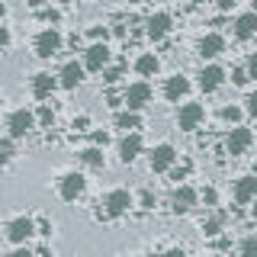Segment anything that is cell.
<instances>
[{
    "label": "cell",
    "instance_id": "obj_9",
    "mask_svg": "<svg viewBox=\"0 0 257 257\" xmlns=\"http://www.w3.org/2000/svg\"><path fill=\"white\" fill-rule=\"evenodd\" d=\"M109 64V45L106 42H93L84 52V68L87 71H103Z\"/></svg>",
    "mask_w": 257,
    "mask_h": 257
},
{
    "label": "cell",
    "instance_id": "obj_48",
    "mask_svg": "<svg viewBox=\"0 0 257 257\" xmlns=\"http://www.w3.org/2000/svg\"><path fill=\"white\" fill-rule=\"evenodd\" d=\"M251 4H254V7H257V0H251Z\"/></svg>",
    "mask_w": 257,
    "mask_h": 257
},
{
    "label": "cell",
    "instance_id": "obj_31",
    "mask_svg": "<svg viewBox=\"0 0 257 257\" xmlns=\"http://www.w3.org/2000/svg\"><path fill=\"white\" fill-rule=\"evenodd\" d=\"M119 77H122V68H109V71H103V80H106V84H116Z\"/></svg>",
    "mask_w": 257,
    "mask_h": 257
},
{
    "label": "cell",
    "instance_id": "obj_11",
    "mask_svg": "<svg viewBox=\"0 0 257 257\" xmlns=\"http://www.w3.org/2000/svg\"><path fill=\"white\" fill-rule=\"evenodd\" d=\"M222 84H225V71L219 64H206V68L199 71V87H203V93H215Z\"/></svg>",
    "mask_w": 257,
    "mask_h": 257
},
{
    "label": "cell",
    "instance_id": "obj_7",
    "mask_svg": "<svg viewBox=\"0 0 257 257\" xmlns=\"http://www.w3.org/2000/svg\"><path fill=\"white\" fill-rule=\"evenodd\" d=\"M32 235H36V222L26 219V215H20V219H13L7 225V238H10L13 244H26Z\"/></svg>",
    "mask_w": 257,
    "mask_h": 257
},
{
    "label": "cell",
    "instance_id": "obj_38",
    "mask_svg": "<svg viewBox=\"0 0 257 257\" xmlns=\"http://www.w3.org/2000/svg\"><path fill=\"white\" fill-rule=\"evenodd\" d=\"M215 4H219V10H231V7H238L241 0H215Z\"/></svg>",
    "mask_w": 257,
    "mask_h": 257
},
{
    "label": "cell",
    "instance_id": "obj_8",
    "mask_svg": "<svg viewBox=\"0 0 257 257\" xmlns=\"http://www.w3.org/2000/svg\"><path fill=\"white\" fill-rule=\"evenodd\" d=\"M122 103H125L128 109H135V112H139L142 106H148V103H151V87L145 84V80L132 84V87H128V90L122 93Z\"/></svg>",
    "mask_w": 257,
    "mask_h": 257
},
{
    "label": "cell",
    "instance_id": "obj_17",
    "mask_svg": "<svg viewBox=\"0 0 257 257\" xmlns=\"http://www.w3.org/2000/svg\"><path fill=\"white\" fill-rule=\"evenodd\" d=\"M187 93H190V80L183 77V74H174V77H167V84H164V96H167L171 103L183 100Z\"/></svg>",
    "mask_w": 257,
    "mask_h": 257
},
{
    "label": "cell",
    "instance_id": "obj_40",
    "mask_svg": "<svg viewBox=\"0 0 257 257\" xmlns=\"http://www.w3.org/2000/svg\"><path fill=\"white\" fill-rule=\"evenodd\" d=\"M203 199H206V206H215V199H219V196H215V190H206Z\"/></svg>",
    "mask_w": 257,
    "mask_h": 257
},
{
    "label": "cell",
    "instance_id": "obj_26",
    "mask_svg": "<svg viewBox=\"0 0 257 257\" xmlns=\"http://www.w3.org/2000/svg\"><path fill=\"white\" fill-rule=\"evenodd\" d=\"M241 257H257V235H247L241 241Z\"/></svg>",
    "mask_w": 257,
    "mask_h": 257
},
{
    "label": "cell",
    "instance_id": "obj_30",
    "mask_svg": "<svg viewBox=\"0 0 257 257\" xmlns=\"http://www.w3.org/2000/svg\"><path fill=\"white\" fill-rule=\"evenodd\" d=\"M90 39H93V42H106V39H109V29L106 26H93L90 29Z\"/></svg>",
    "mask_w": 257,
    "mask_h": 257
},
{
    "label": "cell",
    "instance_id": "obj_10",
    "mask_svg": "<svg viewBox=\"0 0 257 257\" xmlns=\"http://www.w3.org/2000/svg\"><path fill=\"white\" fill-rule=\"evenodd\" d=\"M174 161H177L174 145H158V148L151 151V171L164 174V171H171V167H174Z\"/></svg>",
    "mask_w": 257,
    "mask_h": 257
},
{
    "label": "cell",
    "instance_id": "obj_5",
    "mask_svg": "<svg viewBox=\"0 0 257 257\" xmlns=\"http://www.w3.org/2000/svg\"><path fill=\"white\" fill-rule=\"evenodd\" d=\"M203 119H206V109L199 106V103H187V106H180V112H177V125H180V132H196Z\"/></svg>",
    "mask_w": 257,
    "mask_h": 257
},
{
    "label": "cell",
    "instance_id": "obj_20",
    "mask_svg": "<svg viewBox=\"0 0 257 257\" xmlns=\"http://www.w3.org/2000/svg\"><path fill=\"white\" fill-rule=\"evenodd\" d=\"M235 36L244 42V39H251L257 36V13H241L238 20H235Z\"/></svg>",
    "mask_w": 257,
    "mask_h": 257
},
{
    "label": "cell",
    "instance_id": "obj_45",
    "mask_svg": "<svg viewBox=\"0 0 257 257\" xmlns=\"http://www.w3.org/2000/svg\"><path fill=\"white\" fill-rule=\"evenodd\" d=\"M26 4H29V7H42L45 0H26Z\"/></svg>",
    "mask_w": 257,
    "mask_h": 257
},
{
    "label": "cell",
    "instance_id": "obj_35",
    "mask_svg": "<svg viewBox=\"0 0 257 257\" xmlns=\"http://www.w3.org/2000/svg\"><path fill=\"white\" fill-rule=\"evenodd\" d=\"M36 231H39V235H45V238H48V235H52V225H48V222L42 219V222H36Z\"/></svg>",
    "mask_w": 257,
    "mask_h": 257
},
{
    "label": "cell",
    "instance_id": "obj_15",
    "mask_svg": "<svg viewBox=\"0 0 257 257\" xmlns=\"http://www.w3.org/2000/svg\"><path fill=\"white\" fill-rule=\"evenodd\" d=\"M199 55H203V58L209 61V58H219V55L225 52V39L219 36V32H209V36H203L199 39Z\"/></svg>",
    "mask_w": 257,
    "mask_h": 257
},
{
    "label": "cell",
    "instance_id": "obj_39",
    "mask_svg": "<svg viewBox=\"0 0 257 257\" xmlns=\"http://www.w3.org/2000/svg\"><path fill=\"white\" fill-rule=\"evenodd\" d=\"M106 142H109L106 132H93V145H106Z\"/></svg>",
    "mask_w": 257,
    "mask_h": 257
},
{
    "label": "cell",
    "instance_id": "obj_24",
    "mask_svg": "<svg viewBox=\"0 0 257 257\" xmlns=\"http://www.w3.org/2000/svg\"><path fill=\"white\" fill-rule=\"evenodd\" d=\"M222 225H225V215L219 212V215H212V219H209V222H203V231H206L209 238H215V235H219V231H222Z\"/></svg>",
    "mask_w": 257,
    "mask_h": 257
},
{
    "label": "cell",
    "instance_id": "obj_18",
    "mask_svg": "<svg viewBox=\"0 0 257 257\" xmlns=\"http://www.w3.org/2000/svg\"><path fill=\"white\" fill-rule=\"evenodd\" d=\"M167 32H171V16H167V13L148 16V39H151V42H161Z\"/></svg>",
    "mask_w": 257,
    "mask_h": 257
},
{
    "label": "cell",
    "instance_id": "obj_50",
    "mask_svg": "<svg viewBox=\"0 0 257 257\" xmlns=\"http://www.w3.org/2000/svg\"><path fill=\"white\" fill-rule=\"evenodd\" d=\"M254 174H257V167H254Z\"/></svg>",
    "mask_w": 257,
    "mask_h": 257
},
{
    "label": "cell",
    "instance_id": "obj_28",
    "mask_svg": "<svg viewBox=\"0 0 257 257\" xmlns=\"http://www.w3.org/2000/svg\"><path fill=\"white\" fill-rule=\"evenodd\" d=\"M231 84H235V87H244L247 84V68H235V71H231Z\"/></svg>",
    "mask_w": 257,
    "mask_h": 257
},
{
    "label": "cell",
    "instance_id": "obj_42",
    "mask_svg": "<svg viewBox=\"0 0 257 257\" xmlns=\"http://www.w3.org/2000/svg\"><path fill=\"white\" fill-rule=\"evenodd\" d=\"M42 20H45V23H58V13H55V10H45Z\"/></svg>",
    "mask_w": 257,
    "mask_h": 257
},
{
    "label": "cell",
    "instance_id": "obj_33",
    "mask_svg": "<svg viewBox=\"0 0 257 257\" xmlns=\"http://www.w3.org/2000/svg\"><path fill=\"white\" fill-rule=\"evenodd\" d=\"M142 209H155V193H151V190L142 193Z\"/></svg>",
    "mask_w": 257,
    "mask_h": 257
},
{
    "label": "cell",
    "instance_id": "obj_37",
    "mask_svg": "<svg viewBox=\"0 0 257 257\" xmlns=\"http://www.w3.org/2000/svg\"><path fill=\"white\" fill-rule=\"evenodd\" d=\"M247 112H251V116H257V90L247 96Z\"/></svg>",
    "mask_w": 257,
    "mask_h": 257
},
{
    "label": "cell",
    "instance_id": "obj_22",
    "mask_svg": "<svg viewBox=\"0 0 257 257\" xmlns=\"http://www.w3.org/2000/svg\"><path fill=\"white\" fill-rule=\"evenodd\" d=\"M139 125H142V119H139V112H135V109H125V112H119V116H116V128L132 132V128H139Z\"/></svg>",
    "mask_w": 257,
    "mask_h": 257
},
{
    "label": "cell",
    "instance_id": "obj_16",
    "mask_svg": "<svg viewBox=\"0 0 257 257\" xmlns=\"http://www.w3.org/2000/svg\"><path fill=\"white\" fill-rule=\"evenodd\" d=\"M139 155H142V135L139 132H128L125 139L119 142V158H122V164H132Z\"/></svg>",
    "mask_w": 257,
    "mask_h": 257
},
{
    "label": "cell",
    "instance_id": "obj_4",
    "mask_svg": "<svg viewBox=\"0 0 257 257\" xmlns=\"http://www.w3.org/2000/svg\"><path fill=\"white\" fill-rule=\"evenodd\" d=\"M61 52V32L58 29H42L36 36V55L39 58H52Z\"/></svg>",
    "mask_w": 257,
    "mask_h": 257
},
{
    "label": "cell",
    "instance_id": "obj_19",
    "mask_svg": "<svg viewBox=\"0 0 257 257\" xmlns=\"http://www.w3.org/2000/svg\"><path fill=\"white\" fill-rule=\"evenodd\" d=\"M55 87H58V77L45 74V71L32 77V96H36V100H45V96H52V93H55Z\"/></svg>",
    "mask_w": 257,
    "mask_h": 257
},
{
    "label": "cell",
    "instance_id": "obj_1",
    "mask_svg": "<svg viewBox=\"0 0 257 257\" xmlns=\"http://www.w3.org/2000/svg\"><path fill=\"white\" fill-rule=\"evenodd\" d=\"M132 206V193L128 190H112L100 199V209H96V219H119V215L128 212Z\"/></svg>",
    "mask_w": 257,
    "mask_h": 257
},
{
    "label": "cell",
    "instance_id": "obj_25",
    "mask_svg": "<svg viewBox=\"0 0 257 257\" xmlns=\"http://www.w3.org/2000/svg\"><path fill=\"white\" fill-rule=\"evenodd\" d=\"M13 155H16L13 142H10V139H0V167H7V164H10Z\"/></svg>",
    "mask_w": 257,
    "mask_h": 257
},
{
    "label": "cell",
    "instance_id": "obj_29",
    "mask_svg": "<svg viewBox=\"0 0 257 257\" xmlns=\"http://www.w3.org/2000/svg\"><path fill=\"white\" fill-rule=\"evenodd\" d=\"M222 119H225V122H238V119H241V106H225Z\"/></svg>",
    "mask_w": 257,
    "mask_h": 257
},
{
    "label": "cell",
    "instance_id": "obj_27",
    "mask_svg": "<svg viewBox=\"0 0 257 257\" xmlns=\"http://www.w3.org/2000/svg\"><path fill=\"white\" fill-rule=\"evenodd\" d=\"M36 122L39 125H52L55 122V109L52 106H42V109H39V116H36Z\"/></svg>",
    "mask_w": 257,
    "mask_h": 257
},
{
    "label": "cell",
    "instance_id": "obj_23",
    "mask_svg": "<svg viewBox=\"0 0 257 257\" xmlns=\"http://www.w3.org/2000/svg\"><path fill=\"white\" fill-rule=\"evenodd\" d=\"M80 161H84L87 167H103V151H100V145L84 148V151H80Z\"/></svg>",
    "mask_w": 257,
    "mask_h": 257
},
{
    "label": "cell",
    "instance_id": "obj_34",
    "mask_svg": "<svg viewBox=\"0 0 257 257\" xmlns=\"http://www.w3.org/2000/svg\"><path fill=\"white\" fill-rule=\"evenodd\" d=\"M7 45H10V29L0 26V52H7Z\"/></svg>",
    "mask_w": 257,
    "mask_h": 257
},
{
    "label": "cell",
    "instance_id": "obj_49",
    "mask_svg": "<svg viewBox=\"0 0 257 257\" xmlns=\"http://www.w3.org/2000/svg\"><path fill=\"white\" fill-rule=\"evenodd\" d=\"M212 257H222V254H212Z\"/></svg>",
    "mask_w": 257,
    "mask_h": 257
},
{
    "label": "cell",
    "instance_id": "obj_6",
    "mask_svg": "<svg viewBox=\"0 0 257 257\" xmlns=\"http://www.w3.org/2000/svg\"><path fill=\"white\" fill-rule=\"evenodd\" d=\"M225 145H228V155L231 158H235V155H244V151L254 145V132H251V128H244V125H235L228 132V142H225Z\"/></svg>",
    "mask_w": 257,
    "mask_h": 257
},
{
    "label": "cell",
    "instance_id": "obj_3",
    "mask_svg": "<svg viewBox=\"0 0 257 257\" xmlns=\"http://www.w3.org/2000/svg\"><path fill=\"white\" fill-rule=\"evenodd\" d=\"M7 128H10V139H23V135H29L32 128H36V112H29V109H16V112H10V119H7Z\"/></svg>",
    "mask_w": 257,
    "mask_h": 257
},
{
    "label": "cell",
    "instance_id": "obj_46",
    "mask_svg": "<svg viewBox=\"0 0 257 257\" xmlns=\"http://www.w3.org/2000/svg\"><path fill=\"white\" fill-rule=\"evenodd\" d=\"M61 4H74V0H61Z\"/></svg>",
    "mask_w": 257,
    "mask_h": 257
},
{
    "label": "cell",
    "instance_id": "obj_47",
    "mask_svg": "<svg viewBox=\"0 0 257 257\" xmlns=\"http://www.w3.org/2000/svg\"><path fill=\"white\" fill-rule=\"evenodd\" d=\"M128 4H142V0H128Z\"/></svg>",
    "mask_w": 257,
    "mask_h": 257
},
{
    "label": "cell",
    "instance_id": "obj_14",
    "mask_svg": "<svg viewBox=\"0 0 257 257\" xmlns=\"http://www.w3.org/2000/svg\"><path fill=\"white\" fill-rule=\"evenodd\" d=\"M254 199H257V177H241V180H235V203L247 206Z\"/></svg>",
    "mask_w": 257,
    "mask_h": 257
},
{
    "label": "cell",
    "instance_id": "obj_36",
    "mask_svg": "<svg viewBox=\"0 0 257 257\" xmlns=\"http://www.w3.org/2000/svg\"><path fill=\"white\" fill-rule=\"evenodd\" d=\"M247 77H257V52L251 55V61H247Z\"/></svg>",
    "mask_w": 257,
    "mask_h": 257
},
{
    "label": "cell",
    "instance_id": "obj_43",
    "mask_svg": "<svg viewBox=\"0 0 257 257\" xmlns=\"http://www.w3.org/2000/svg\"><path fill=\"white\" fill-rule=\"evenodd\" d=\"M164 257H187V251H183V247H171Z\"/></svg>",
    "mask_w": 257,
    "mask_h": 257
},
{
    "label": "cell",
    "instance_id": "obj_2",
    "mask_svg": "<svg viewBox=\"0 0 257 257\" xmlns=\"http://www.w3.org/2000/svg\"><path fill=\"white\" fill-rule=\"evenodd\" d=\"M84 190H87L84 174H64L61 180H58V196L64 199V203H74V199H80V196H84Z\"/></svg>",
    "mask_w": 257,
    "mask_h": 257
},
{
    "label": "cell",
    "instance_id": "obj_44",
    "mask_svg": "<svg viewBox=\"0 0 257 257\" xmlns=\"http://www.w3.org/2000/svg\"><path fill=\"white\" fill-rule=\"evenodd\" d=\"M36 257H52V251H48V247H39V251H36Z\"/></svg>",
    "mask_w": 257,
    "mask_h": 257
},
{
    "label": "cell",
    "instance_id": "obj_13",
    "mask_svg": "<svg viewBox=\"0 0 257 257\" xmlns=\"http://www.w3.org/2000/svg\"><path fill=\"white\" fill-rule=\"evenodd\" d=\"M196 199H199V193L193 190V187H187V183H183V187H177L174 190V199H171V203H174V212L177 215H180V212H190V209L196 206Z\"/></svg>",
    "mask_w": 257,
    "mask_h": 257
},
{
    "label": "cell",
    "instance_id": "obj_12",
    "mask_svg": "<svg viewBox=\"0 0 257 257\" xmlns=\"http://www.w3.org/2000/svg\"><path fill=\"white\" fill-rule=\"evenodd\" d=\"M84 64H77V61H68L61 68V74H58V84L64 87V90H74V87H80V80H84Z\"/></svg>",
    "mask_w": 257,
    "mask_h": 257
},
{
    "label": "cell",
    "instance_id": "obj_41",
    "mask_svg": "<svg viewBox=\"0 0 257 257\" xmlns=\"http://www.w3.org/2000/svg\"><path fill=\"white\" fill-rule=\"evenodd\" d=\"M10 257H36V254H32V251H29V247H16V251H13Z\"/></svg>",
    "mask_w": 257,
    "mask_h": 257
},
{
    "label": "cell",
    "instance_id": "obj_32",
    "mask_svg": "<svg viewBox=\"0 0 257 257\" xmlns=\"http://www.w3.org/2000/svg\"><path fill=\"white\" fill-rule=\"evenodd\" d=\"M87 125H90V119H87V116H77L74 122H71V128H74V132H87Z\"/></svg>",
    "mask_w": 257,
    "mask_h": 257
},
{
    "label": "cell",
    "instance_id": "obj_21",
    "mask_svg": "<svg viewBox=\"0 0 257 257\" xmlns=\"http://www.w3.org/2000/svg\"><path fill=\"white\" fill-rule=\"evenodd\" d=\"M158 68H161V61H158V55H151V52L139 55V61H135V71H139L142 77H151V74H158Z\"/></svg>",
    "mask_w": 257,
    "mask_h": 257
}]
</instances>
